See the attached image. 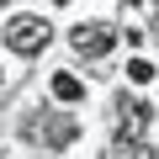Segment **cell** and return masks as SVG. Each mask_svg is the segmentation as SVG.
Segmentation results:
<instances>
[{"mask_svg":"<svg viewBox=\"0 0 159 159\" xmlns=\"http://www.w3.org/2000/svg\"><path fill=\"white\" fill-rule=\"evenodd\" d=\"M6 43L16 53H43L48 48V21L43 16H11L6 21Z\"/></svg>","mask_w":159,"mask_h":159,"instance_id":"obj_1","label":"cell"},{"mask_svg":"<svg viewBox=\"0 0 159 159\" xmlns=\"http://www.w3.org/2000/svg\"><path fill=\"white\" fill-rule=\"evenodd\" d=\"M106 48H111V27H106V21H80V27H74V53L101 58Z\"/></svg>","mask_w":159,"mask_h":159,"instance_id":"obj_2","label":"cell"},{"mask_svg":"<svg viewBox=\"0 0 159 159\" xmlns=\"http://www.w3.org/2000/svg\"><path fill=\"white\" fill-rule=\"evenodd\" d=\"M143 127H148V106H143V101H122V106H117V138L133 143Z\"/></svg>","mask_w":159,"mask_h":159,"instance_id":"obj_3","label":"cell"},{"mask_svg":"<svg viewBox=\"0 0 159 159\" xmlns=\"http://www.w3.org/2000/svg\"><path fill=\"white\" fill-rule=\"evenodd\" d=\"M53 96H58V101H80V96H85V85H80L74 74H53Z\"/></svg>","mask_w":159,"mask_h":159,"instance_id":"obj_4","label":"cell"},{"mask_svg":"<svg viewBox=\"0 0 159 159\" xmlns=\"http://www.w3.org/2000/svg\"><path fill=\"white\" fill-rule=\"evenodd\" d=\"M127 80L148 85V80H154V64H148V58H127Z\"/></svg>","mask_w":159,"mask_h":159,"instance_id":"obj_5","label":"cell"},{"mask_svg":"<svg viewBox=\"0 0 159 159\" xmlns=\"http://www.w3.org/2000/svg\"><path fill=\"white\" fill-rule=\"evenodd\" d=\"M143 6H159V0H143Z\"/></svg>","mask_w":159,"mask_h":159,"instance_id":"obj_6","label":"cell"},{"mask_svg":"<svg viewBox=\"0 0 159 159\" xmlns=\"http://www.w3.org/2000/svg\"><path fill=\"white\" fill-rule=\"evenodd\" d=\"M0 6H11V0H0Z\"/></svg>","mask_w":159,"mask_h":159,"instance_id":"obj_7","label":"cell"},{"mask_svg":"<svg viewBox=\"0 0 159 159\" xmlns=\"http://www.w3.org/2000/svg\"><path fill=\"white\" fill-rule=\"evenodd\" d=\"M58 6H69V0H58Z\"/></svg>","mask_w":159,"mask_h":159,"instance_id":"obj_8","label":"cell"}]
</instances>
